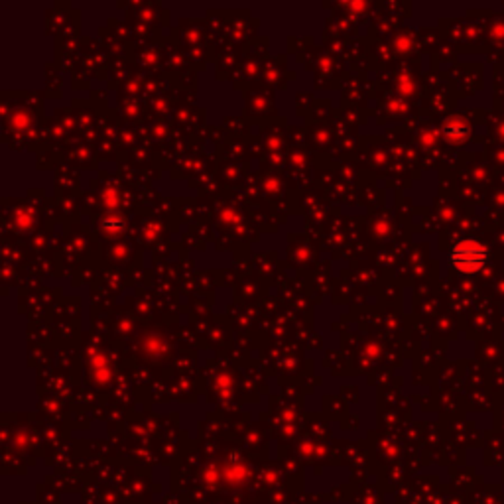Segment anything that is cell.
<instances>
[{"instance_id":"obj_1","label":"cell","mask_w":504,"mask_h":504,"mask_svg":"<svg viewBox=\"0 0 504 504\" xmlns=\"http://www.w3.org/2000/svg\"><path fill=\"white\" fill-rule=\"evenodd\" d=\"M449 264L451 268L457 270L459 274H477L481 272L487 262H489V248L481 245L479 240H473V238H467V240H461L457 243L455 247L449 250L448 254Z\"/></svg>"},{"instance_id":"obj_2","label":"cell","mask_w":504,"mask_h":504,"mask_svg":"<svg viewBox=\"0 0 504 504\" xmlns=\"http://www.w3.org/2000/svg\"><path fill=\"white\" fill-rule=\"evenodd\" d=\"M443 136L451 144H461L469 138V124L461 119H449L448 123L443 124Z\"/></svg>"}]
</instances>
